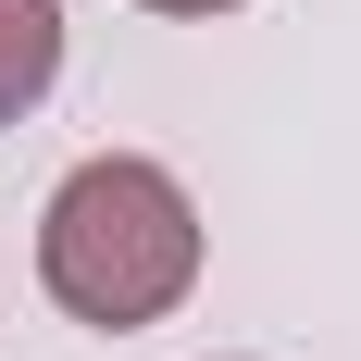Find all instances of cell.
<instances>
[{"label":"cell","mask_w":361,"mask_h":361,"mask_svg":"<svg viewBox=\"0 0 361 361\" xmlns=\"http://www.w3.org/2000/svg\"><path fill=\"white\" fill-rule=\"evenodd\" d=\"M149 13H237V0H149Z\"/></svg>","instance_id":"cell-3"},{"label":"cell","mask_w":361,"mask_h":361,"mask_svg":"<svg viewBox=\"0 0 361 361\" xmlns=\"http://www.w3.org/2000/svg\"><path fill=\"white\" fill-rule=\"evenodd\" d=\"M37 274L63 299L75 324L100 336H137L162 324L187 287H200V212H187V187L137 149H100V162H75L50 187V212H37Z\"/></svg>","instance_id":"cell-1"},{"label":"cell","mask_w":361,"mask_h":361,"mask_svg":"<svg viewBox=\"0 0 361 361\" xmlns=\"http://www.w3.org/2000/svg\"><path fill=\"white\" fill-rule=\"evenodd\" d=\"M63 75V13L50 0H0V125H25Z\"/></svg>","instance_id":"cell-2"}]
</instances>
